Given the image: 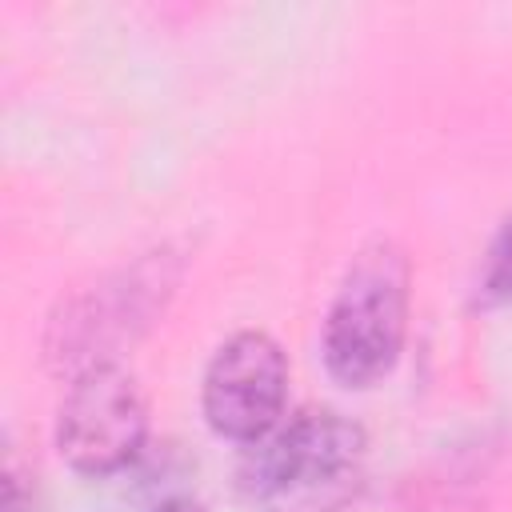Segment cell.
<instances>
[{"mask_svg": "<svg viewBox=\"0 0 512 512\" xmlns=\"http://www.w3.org/2000/svg\"><path fill=\"white\" fill-rule=\"evenodd\" d=\"M480 300L484 304H504L512 300V216L500 224L488 260H484V276H480Z\"/></svg>", "mask_w": 512, "mask_h": 512, "instance_id": "8992f818", "label": "cell"}, {"mask_svg": "<svg viewBox=\"0 0 512 512\" xmlns=\"http://www.w3.org/2000/svg\"><path fill=\"white\" fill-rule=\"evenodd\" d=\"M408 332V256L392 240L364 244L324 316V364L348 388L384 380Z\"/></svg>", "mask_w": 512, "mask_h": 512, "instance_id": "7a4b0ae2", "label": "cell"}, {"mask_svg": "<svg viewBox=\"0 0 512 512\" xmlns=\"http://www.w3.org/2000/svg\"><path fill=\"white\" fill-rule=\"evenodd\" d=\"M288 396V360L264 332L224 340L204 372V416L216 436L256 444L280 424Z\"/></svg>", "mask_w": 512, "mask_h": 512, "instance_id": "5b68a950", "label": "cell"}, {"mask_svg": "<svg viewBox=\"0 0 512 512\" xmlns=\"http://www.w3.org/2000/svg\"><path fill=\"white\" fill-rule=\"evenodd\" d=\"M156 512H200V504H192V500H184V496H176V500H164Z\"/></svg>", "mask_w": 512, "mask_h": 512, "instance_id": "52a82bcc", "label": "cell"}, {"mask_svg": "<svg viewBox=\"0 0 512 512\" xmlns=\"http://www.w3.org/2000/svg\"><path fill=\"white\" fill-rule=\"evenodd\" d=\"M148 436V404L132 372L96 364L72 376L60 416L56 448L80 476H112L136 460Z\"/></svg>", "mask_w": 512, "mask_h": 512, "instance_id": "277c9868", "label": "cell"}, {"mask_svg": "<svg viewBox=\"0 0 512 512\" xmlns=\"http://www.w3.org/2000/svg\"><path fill=\"white\" fill-rule=\"evenodd\" d=\"M364 428L308 408L256 440L240 468L248 512H340L364 480Z\"/></svg>", "mask_w": 512, "mask_h": 512, "instance_id": "6da1fadb", "label": "cell"}, {"mask_svg": "<svg viewBox=\"0 0 512 512\" xmlns=\"http://www.w3.org/2000/svg\"><path fill=\"white\" fill-rule=\"evenodd\" d=\"M176 272L164 252L136 260L112 276H100L92 288L68 296L48 324V360L80 376L96 364H116V348L132 340L148 316L168 300Z\"/></svg>", "mask_w": 512, "mask_h": 512, "instance_id": "3957f363", "label": "cell"}]
</instances>
